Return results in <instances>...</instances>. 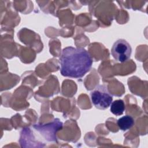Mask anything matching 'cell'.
<instances>
[{
    "mask_svg": "<svg viewBox=\"0 0 148 148\" xmlns=\"http://www.w3.org/2000/svg\"><path fill=\"white\" fill-rule=\"evenodd\" d=\"M110 112L116 116H120L123 114L125 107L124 101L122 99H117L110 104Z\"/></svg>",
    "mask_w": 148,
    "mask_h": 148,
    "instance_id": "cell-6",
    "label": "cell"
},
{
    "mask_svg": "<svg viewBox=\"0 0 148 148\" xmlns=\"http://www.w3.org/2000/svg\"><path fill=\"white\" fill-rule=\"evenodd\" d=\"M90 97L94 106L101 110L108 109L113 101V95L105 84L97 85L90 92Z\"/></svg>",
    "mask_w": 148,
    "mask_h": 148,
    "instance_id": "cell-3",
    "label": "cell"
},
{
    "mask_svg": "<svg viewBox=\"0 0 148 148\" xmlns=\"http://www.w3.org/2000/svg\"><path fill=\"white\" fill-rule=\"evenodd\" d=\"M119 128L123 131H127L131 128L135 124L134 118L130 115L124 116L117 120V121Z\"/></svg>",
    "mask_w": 148,
    "mask_h": 148,
    "instance_id": "cell-5",
    "label": "cell"
},
{
    "mask_svg": "<svg viewBox=\"0 0 148 148\" xmlns=\"http://www.w3.org/2000/svg\"><path fill=\"white\" fill-rule=\"evenodd\" d=\"M132 48L128 42L123 39L117 40L111 49V54L116 61L124 62L131 57Z\"/></svg>",
    "mask_w": 148,
    "mask_h": 148,
    "instance_id": "cell-4",
    "label": "cell"
},
{
    "mask_svg": "<svg viewBox=\"0 0 148 148\" xmlns=\"http://www.w3.org/2000/svg\"><path fill=\"white\" fill-rule=\"evenodd\" d=\"M60 62V72L63 76L80 78L91 69L92 59L85 49L68 46L62 49Z\"/></svg>",
    "mask_w": 148,
    "mask_h": 148,
    "instance_id": "cell-1",
    "label": "cell"
},
{
    "mask_svg": "<svg viewBox=\"0 0 148 148\" xmlns=\"http://www.w3.org/2000/svg\"><path fill=\"white\" fill-rule=\"evenodd\" d=\"M63 123L58 118L43 124H33L22 129L20 144L22 147H43L46 143L57 142V132L62 129Z\"/></svg>",
    "mask_w": 148,
    "mask_h": 148,
    "instance_id": "cell-2",
    "label": "cell"
}]
</instances>
